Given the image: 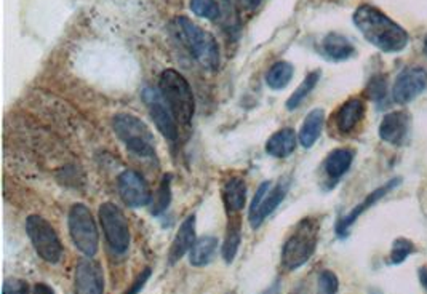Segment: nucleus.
<instances>
[{"instance_id": "obj_20", "label": "nucleus", "mask_w": 427, "mask_h": 294, "mask_svg": "<svg viewBox=\"0 0 427 294\" xmlns=\"http://www.w3.org/2000/svg\"><path fill=\"white\" fill-rule=\"evenodd\" d=\"M322 52L327 58L333 61H344L352 57L355 50L347 37L338 34V32H330L322 41Z\"/></svg>"}, {"instance_id": "obj_6", "label": "nucleus", "mask_w": 427, "mask_h": 294, "mask_svg": "<svg viewBox=\"0 0 427 294\" xmlns=\"http://www.w3.org/2000/svg\"><path fill=\"white\" fill-rule=\"evenodd\" d=\"M69 234L74 245L85 256H95L100 247V235L95 224V219L90 210L82 203L73 205L69 212Z\"/></svg>"}, {"instance_id": "obj_3", "label": "nucleus", "mask_w": 427, "mask_h": 294, "mask_svg": "<svg viewBox=\"0 0 427 294\" xmlns=\"http://www.w3.org/2000/svg\"><path fill=\"white\" fill-rule=\"evenodd\" d=\"M158 90L177 122L188 125L195 110V99L189 82L178 71L165 69L158 79Z\"/></svg>"}, {"instance_id": "obj_35", "label": "nucleus", "mask_w": 427, "mask_h": 294, "mask_svg": "<svg viewBox=\"0 0 427 294\" xmlns=\"http://www.w3.org/2000/svg\"><path fill=\"white\" fill-rule=\"evenodd\" d=\"M419 281H421V285H423L424 290L427 291V267L419 269Z\"/></svg>"}, {"instance_id": "obj_36", "label": "nucleus", "mask_w": 427, "mask_h": 294, "mask_svg": "<svg viewBox=\"0 0 427 294\" xmlns=\"http://www.w3.org/2000/svg\"><path fill=\"white\" fill-rule=\"evenodd\" d=\"M242 2H244V5L248 10H255V8L260 7L261 0H242Z\"/></svg>"}, {"instance_id": "obj_4", "label": "nucleus", "mask_w": 427, "mask_h": 294, "mask_svg": "<svg viewBox=\"0 0 427 294\" xmlns=\"http://www.w3.org/2000/svg\"><path fill=\"white\" fill-rule=\"evenodd\" d=\"M319 240V224L314 219H304L282 248V265L287 270H297L308 263L315 253Z\"/></svg>"}, {"instance_id": "obj_12", "label": "nucleus", "mask_w": 427, "mask_h": 294, "mask_svg": "<svg viewBox=\"0 0 427 294\" xmlns=\"http://www.w3.org/2000/svg\"><path fill=\"white\" fill-rule=\"evenodd\" d=\"M75 294H103L104 274L103 267L93 259H82L75 267L74 279Z\"/></svg>"}, {"instance_id": "obj_14", "label": "nucleus", "mask_w": 427, "mask_h": 294, "mask_svg": "<svg viewBox=\"0 0 427 294\" xmlns=\"http://www.w3.org/2000/svg\"><path fill=\"white\" fill-rule=\"evenodd\" d=\"M398 184H400V179H397V177H396V179L389 181L387 184L381 186V187H377L375 192H371L368 197L364 198V202H362V203H359L357 207L350 210L346 218H343L341 221H339L338 226H336L338 235H339V237H346V235H347V232H349V229H350V226H352V224L355 223V221H357V219L360 218V216H362V214L366 212V210L371 208L375 203L380 202L382 197L387 196V193L391 192V191H394V189H396Z\"/></svg>"}, {"instance_id": "obj_32", "label": "nucleus", "mask_w": 427, "mask_h": 294, "mask_svg": "<svg viewBox=\"0 0 427 294\" xmlns=\"http://www.w3.org/2000/svg\"><path fill=\"white\" fill-rule=\"evenodd\" d=\"M3 294H27V285L20 279H8L3 285Z\"/></svg>"}, {"instance_id": "obj_21", "label": "nucleus", "mask_w": 427, "mask_h": 294, "mask_svg": "<svg viewBox=\"0 0 427 294\" xmlns=\"http://www.w3.org/2000/svg\"><path fill=\"white\" fill-rule=\"evenodd\" d=\"M354 160V152L349 149H335L328 154L325 159V173L331 177V179H339L344 173H347Z\"/></svg>"}, {"instance_id": "obj_16", "label": "nucleus", "mask_w": 427, "mask_h": 294, "mask_svg": "<svg viewBox=\"0 0 427 294\" xmlns=\"http://www.w3.org/2000/svg\"><path fill=\"white\" fill-rule=\"evenodd\" d=\"M195 216L190 214L189 218H186L183 221L181 227H179L177 232V237L170 247L168 253V260L170 264H177L179 259H181L186 253H189L193 249L195 243Z\"/></svg>"}, {"instance_id": "obj_17", "label": "nucleus", "mask_w": 427, "mask_h": 294, "mask_svg": "<svg viewBox=\"0 0 427 294\" xmlns=\"http://www.w3.org/2000/svg\"><path fill=\"white\" fill-rule=\"evenodd\" d=\"M365 115V103L359 98H352L343 104L335 114V124L339 133L349 135L357 128Z\"/></svg>"}, {"instance_id": "obj_24", "label": "nucleus", "mask_w": 427, "mask_h": 294, "mask_svg": "<svg viewBox=\"0 0 427 294\" xmlns=\"http://www.w3.org/2000/svg\"><path fill=\"white\" fill-rule=\"evenodd\" d=\"M293 66L287 61H278L272 64L266 74V83L272 90H282L293 79Z\"/></svg>"}, {"instance_id": "obj_26", "label": "nucleus", "mask_w": 427, "mask_h": 294, "mask_svg": "<svg viewBox=\"0 0 427 294\" xmlns=\"http://www.w3.org/2000/svg\"><path fill=\"white\" fill-rule=\"evenodd\" d=\"M319 80H320V71H314V72H310V74L306 75L304 80L301 82V85L297 88V90H294V93L292 94V96L288 98L287 109L288 110L297 109L299 104L303 103L304 99L309 96L310 91L314 90L315 85H317V82H319Z\"/></svg>"}, {"instance_id": "obj_30", "label": "nucleus", "mask_w": 427, "mask_h": 294, "mask_svg": "<svg viewBox=\"0 0 427 294\" xmlns=\"http://www.w3.org/2000/svg\"><path fill=\"white\" fill-rule=\"evenodd\" d=\"M339 288V281L336 274L330 270H324L319 275V283H317V294H336Z\"/></svg>"}, {"instance_id": "obj_10", "label": "nucleus", "mask_w": 427, "mask_h": 294, "mask_svg": "<svg viewBox=\"0 0 427 294\" xmlns=\"http://www.w3.org/2000/svg\"><path fill=\"white\" fill-rule=\"evenodd\" d=\"M117 187L120 197H122L125 205H128L130 208L146 207L152 200L149 186H147L144 177L133 170L123 171L119 176Z\"/></svg>"}, {"instance_id": "obj_34", "label": "nucleus", "mask_w": 427, "mask_h": 294, "mask_svg": "<svg viewBox=\"0 0 427 294\" xmlns=\"http://www.w3.org/2000/svg\"><path fill=\"white\" fill-rule=\"evenodd\" d=\"M34 294H54V291L45 283H37L34 286Z\"/></svg>"}, {"instance_id": "obj_15", "label": "nucleus", "mask_w": 427, "mask_h": 294, "mask_svg": "<svg viewBox=\"0 0 427 294\" xmlns=\"http://www.w3.org/2000/svg\"><path fill=\"white\" fill-rule=\"evenodd\" d=\"M410 130V117L403 110L389 112L380 125V138L384 142L400 146Z\"/></svg>"}, {"instance_id": "obj_13", "label": "nucleus", "mask_w": 427, "mask_h": 294, "mask_svg": "<svg viewBox=\"0 0 427 294\" xmlns=\"http://www.w3.org/2000/svg\"><path fill=\"white\" fill-rule=\"evenodd\" d=\"M146 103L149 108L151 119L154 120L157 130L162 133L163 136L170 141H174L178 138V126H177V119L170 108L167 106L165 101H160L157 98V93L152 90L146 91Z\"/></svg>"}, {"instance_id": "obj_27", "label": "nucleus", "mask_w": 427, "mask_h": 294, "mask_svg": "<svg viewBox=\"0 0 427 294\" xmlns=\"http://www.w3.org/2000/svg\"><path fill=\"white\" fill-rule=\"evenodd\" d=\"M240 237H242V234H240L239 224L231 226V229H229L226 240H224V245H223V258L227 264H231L235 259V256H237L240 240H242Z\"/></svg>"}, {"instance_id": "obj_9", "label": "nucleus", "mask_w": 427, "mask_h": 294, "mask_svg": "<svg viewBox=\"0 0 427 294\" xmlns=\"http://www.w3.org/2000/svg\"><path fill=\"white\" fill-rule=\"evenodd\" d=\"M290 189V181L282 179L278 184L272 186L271 181L262 182L255 193L253 202H251L248 219L253 229L260 227L267 216L276 212V208L283 202Z\"/></svg>"}, {"instance_id": "obj_22", "label": "nucleus", "mask_w": 427, "mask_h": 294, "mask_svg": "<svg viewBox=\"0 0 427 294\" xmlns=\"http://www.w3.org/2000/svg\"><path fill=\"white\" fill-rule=\"evenodd\" d=\"M218 249V240L215 237H202L194 243L193 249L189 251L190 265L194 267H204L211 263Z\"/></svg>"}, {"instance_id": "obj_28", "label": "nucleus", "mask_w": 427, "mask_h": 294, "mask_svg": "<svg viewBox=\"0 0 427 294\" xmlns=\"http://www.w3.org/2000/svg\"><path fill=\"white\" fill-rule=\"evenodd\" d=\"M190 10L200 18L215 21L220 18V7L216 0H190Z\"/></svg>"}, {"instance_id": "obj_31", "label": "nucleus", "mask_w": 427, "mask_h": 294, "mask_svg": "<svg viewBox=\"0 0 427 294\" xmlns=\"http://www.w3.org/2000/svg\"><path fill=\"white\" fill-rule=\"evenodd\" d=\"M370 93L373 99H382L386 96V77L384 75H376L373 80L370 82Z\"/></svg>"}, {"instance_id": "obj_29", "label": "nucleus", "mask_w": 427, "mask_h": 294, "mask_svg": "<svg viewBox=\"0 0 427 294\" xmlns=\"http://www.w3.org/2000/svg\"><path fill=\"white\" fill-rule=\"evenodd\" d=\"M414 253V245L407 238H397L392 245L391 251V263L392 264H402L410 254Z\"/></svg>"}, {"instance_id": "obj_8", "label": "nucleus", "mask_w": 427, "mask_h": 294, "mask_svg": "<svg viewBox=\"0 0 427 294\" xmlns=\"http://www.w3.org/2000/svg\"><path fill=\"white\" fill-rule=\"evenodd\" d=\"M100 223L109 248L119 254L127 251L130 247V227L122 210L111 202L103 203L100 207Z\"/></svg>"}, {"instance_id": "obj_33", "label": "nucleus", "mask_w": 427, "mask_h": 294, "mask_svg": "<svg viewBox=\"0 0 427 294\" xmlns=\"http://www.w3.org/2000/svg\"><path fill=\"white\" fill-rule=\"evenodd\" d=\"M149 275H151V269H149V267L142 270L141 274L138 275V279L135 280L133 285H131L130 290H128L127 293H125V294H138V293L142 290V286L146 285V281H147V279H149Z\"/></svg>"}, {"instance_id": "obj_23", "label": "nucleus", "mask_w": 427, "mask_h": 294, "mask_svg": "<svg viewBox=\"0 0 427 294\" xmlns=\"http://www.w3.org/2000/svg\"><path fill=\"white\" fill-rule=\"evenodd\" d=\"M224 203L226 208L232 213H239L240 210H244L245 202H246V186L240 177H232L226 182L223 191Z\"/></svg>"}, {"instance_id": "obj_1", "label": "nucleus", "mask_w": 427, "mask_h": 294, "mask_svg": "<svg viewBox=\"0 0 427 294\" xmlns=\"http://www.w3.org/2000/svg\"><path fill=\"white\" fill-rule=\"evenodd\" d=\"M352 20L366 41L381 52L397 53L407 47V31L373 5H360L354 12Z\"/></svg>"}, {"instance_id": "obj_2", "label": "nucleus", "mask_w": 427, "mask_h": 294, "mask_svg": "<svg viewBox=\"0 0 427 294\" xmlns=\"http://www.w3.org/2000/svg\"><path fill=\"white\" fill-rule=\"evenodd\" d=\"M173 32L202 68L208 71H216L220 68V47L210 32L202 29L200 26L184 16L174 18Z\"/></svg>"}, {"instance_id": "obj_7", "label": "nucleus", "mask_w": 427, "mask_h": 294, "mask_svg": "<svg viewBox=\"0 0 427 294\" xmlns=\"http://www.w3.org/2000/svg\"><path fill=\"white\" fill-rule=\"evenodd\" d=\"M26 232L29 235L32 247L37 254L47 263L57 264L63 256V247L59 242L58 234L54 232L52 224L39 214H31L26 219Z\"/></svg>"}, {"instance_id": "obj_19", "label": "nucleus", "mask_w": 427, "mask_h": 294, "mask_svg": "<svg viewBox=\"0 0 427 294\" xmlns=\"http://www.w3.org/2000/svg\"><path fill=\"white\" fill-rule=\"evenodd\" d=\"M324 122H325V112L322 109H314L306 115V119L301 125V130L298 133V140L301 146L306 149H310L319 140L324 130Z\"/></svg>"}, {"instance_id": "obj_18", "label": "nucleus", "mask_w": 427, "mask_h": 294, "mask_svg": "<svg viewBox=\"0 0 427 294\" xmlns=\"http://www.w3.org/2000/svg\"><path fill=\"white\" fill-rule=\"evenodd\" d=\"M298 136L294 130L283 128L274 133L266 142V152L274 159H285L292 155L297 149Z\"/></svg>"}, {"instance_id": "obj_11", "label": "nucleus", "mask_w": 427, "mask_h": 294, "mask_svg": "<svg viewBox=\"0 0 427 294\" xmlns=\"http://www.w3.org/2000/svg\"><path fill=\"white\" fill-rule=\"evenodd\" d=\"M427 71L423 68H407L398 74L392 88V98L398 104H407L426 90Z\"/></svg>"}, {"instance_id": "obj_5", "label": "nucleus", "mask_w": 427, "mask_h": 294, "mask_svg": "<svg viewBox=\"0 0 427 294\" xmlns=\"http://www.w3.org/2000/svg\"><path fill=\"white\" fill-rule=\"evenodd\" d=\"M116 135L125 142L128 151L138 157L152 159L156 157L154 135L144 122L131 114H117L112 120Z\"/></svg>"}, {"instance_id": "obj_25", "label": "nucleus", "mask_w": 427, "mask_h": 294, "mask_svg": "<svg viewBox=\"0 0 427 294\" xmlns=\"http://www.w3.org/2000/svg\"><path fill=\"white\" fill-rule=\"evenodd\" d=\"M170 203H172V175H165L151 200V214L158 216L167 212Z\"/></svg>"}, {"instance_id": "obj_37", "label": "nucleus", "mask_w": 427, "mask_h": 294, "mask_svg": "<svg viewBox=\"0 0 427 294\" xmlns=\"http://www.w3.org/2000/svg\"><path fill=\"white\" fill-rule=\"evenodd\" d=\"M424 53H426V57H427V38H426V42H424Z\"/></svg>"}]
</instances>
